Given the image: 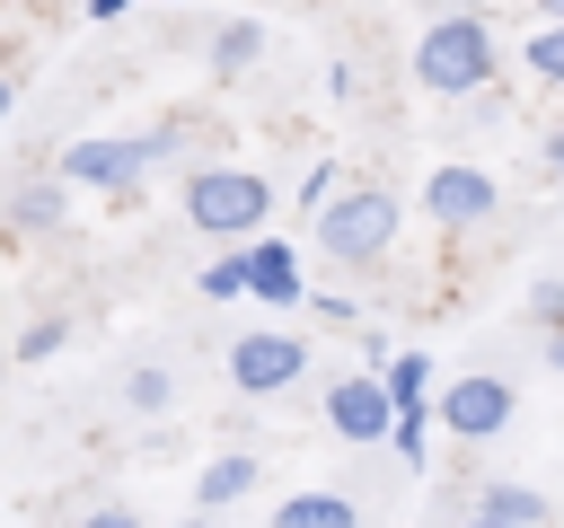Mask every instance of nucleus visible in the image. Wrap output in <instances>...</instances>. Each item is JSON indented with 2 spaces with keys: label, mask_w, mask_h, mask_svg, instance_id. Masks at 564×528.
Returning <instances> with one entry per match:
<instances>
[{
  "label": "nucleus",
  "mask_w": 564,
  "mask_h": 528,
  "mask_svg": "<svg viewBox=\"0 0 564 528\" xmlns=\"http://www.w3.org/2000/svg\"><path fill=\"white\" fill-rule=\"evenodd\" d=\"M176 150H185V114H167V123H150V132H79V141L53 158V176H62L70 194L123 202V194H141Z\"/></svg>",
  "instance_id": "obj_1"
},
{
  "label": "nucleus",
  "mask_w": 564,
  "mask_h": 528,
  "mask_svg": "<svg viewBox=\"0 0 564 528\" xmlns=\"http://www.w3.org/2000/svg\"><path fill=\"white\" fill-rule=\"evenodd\" d=\"M176 211H185L194 238H212V246H247V238H264V220H273V176L247 167V158H203V167H185Z\"/></svg>",
  "instance_id": "obj_2"
},
{
  "label": "nucleus",
  "mask_w": 564,
  "mask_h": 528,
  "mask_svg": "<svg viewBox=\"0 0 564 528\" xmlns=\"http://www.w3.org/2000/svg\"><path fill=\"white\" fill-rule=\"evenodd\" d=\"M494 70H502V35H494V18L485 9H441V18H423V35H414V88L423 97H485L494 88Z\"/></svg>",
  "instance_id": "obj_3"
},
{
  "label": "nucleus",
  "mask_w": 564,
  "mask_h": 528,
  "mask_svg": "<svg viewBox=\"0 0 564 528\" xmlns=\"http://www.w3.org/2000/svg\"><path fill=\"white\" fill-rule=\"evenodd\" d=\"M397 229H405V202L388 185H344L326 211H317V255L335 273H379L397 255Z\"/></svg>",
  "instance_id": "obj_4"
},
{
  "label": "nucleus",
  "mask_w": 564,
  "mask_h": 528,
  "mask_svg": "<svg viewBox=\"0 0 564 528\" xmlns=\"http://www.w3.org/2000/svg\"><path fill=\"white\" fill-rule=\"evenodd\" d=\"M308 370H317V352H308V334H291V326H247V334L229 343V387H238L247 405L291 396Z\"/></svg>",
  "instance_id": "obj_5"
},
{
  "label": "nucleus",
  "mask_w": 564,
  "mask_h": 528,
  "mask_svg": "<svg viewBox=\"0 0 564 528\" xmlns=\"http://www.w3.org/2000/svg\"><path fill=\"white\" fill-rule=\"evenodd\" d=\"M511 414H520V387H511L502 370H458V378H441V396H432V422H441L458 449L502 440V431H511Z\"/></svg>",
  "instance_id": "obj_6"
},
{
  "label": "nucleus",
  "mask_w": 564,
  "mask_h": 528,
  "mask_svg": "<svg viewBox=\"0 0 564 528\" xmlns=\"http://www.w3.org/2000/svg\"><path fill=\"white\" fill-rule=\"evenodd\" d=\"M317 414H326V431L352 440V449H379V440L397 431V405H388V378H379V370H335L326 396H317Z\"/></svg>",
  "instance_id": "obj_7"
},
{
  "label": "nucleus",
  "mask_w": 564,
  "mask_h": 528,
  "mask_svg": "<svg viewBox=\"0 0 564 528\" xmlns=\"http://www.w3.org/2000/svg\"><path fill=\"white\" fill-rule=\"evenodd\" d=\"M494 211H502V185H494L476 158H441V167L423 176V220H432V229L458 238V229H485Z\"/></svg>",
  "instance_id": "obj_8"
},
{
  "label": "nucleus",
  "mask_w": 564,
  "mask_h": 528,
  "mask_svg": "<svg viewBox=\"0 0 564 528\" xmlns=\"http://www.w3.org/2000/svg\"><path fill=\"white\" fill-rule=\"evenodd\" d=\"M247 299H264V308H308V264H300V246H291L282 229L247 238Z\"/></svg>",
  "instance_id": "obj_9"
},
{
  "label": "nucleus",
  "mask_w": 564,
  "mask_h": 528,
  "mask_svg": "<svg viewBox=\"0 0 564 528\" xmlns=\"http://www.w3.org/2000/svg\"><path fill=\"white\" fill-rule=\"evenodd\" d=\"M0 220H9L18 238H62V229H70V185H62L53 167H44V176L26 167V176L9 185V202H0Z\"/></svg>",
  "instance_id": "obj_10"
},
{
  "label": "nucleus",
  "mask_w": 564,
  "mask_h": 528,
  "mask_svg": "<svg viewBox=\"0 0 564 528\" xmlns=\"http://www.w3.org/2000/svg\"><path fill=\"white\" fill-rule=\"evenodd\" d=\"M273 528H361V502L335 493V484H300L273 502Z\"/></svg>",
  "instance_id": "obj_11"
},
{
  "label": "nucleus",
  "mask_w": 564,
  "mask_h": 528,
  "mask_svg": "<svg viewBox=\"0 0 564 528\" xmlns=\"http://www.w3.org/2000/svg\"><path fill=\"white\" fill-rule=\"evenodd\" d=\"M256 475H264V466H256V449H220V458H212V466L194 475V510L212 519V510L247 502V493H256Z\"/></svg>",
  "instance_id": "obj_12"
},
{
  "label": "nucleus",
  "mask_w": 564,
  "mask_h": 528,
  "mask_svg": "<svg viewBox=\"0 0 564 528\" xmlns=\"http://www.w3.org/2000/svg\"><path fill=\"white\" fill-rule=\"evenodd\" d=\"M476 519H502V528H546V493H538V484H520V475H494V484L476 493Z\"/></svg>",
  "instance_id": "obj_13"
},
{
  "label": "nucleus",
  "mask_w": 564,
  "mask_h": 528,
  "mask_svg": "<svg viewBox=\"0 0 564 528\" xmlns=\"http://www.w3.org/2000/svg\"><path fill=\"white\" fill-rule=\"evenodd\" d=\"M264 62V18H220V35H212V79H238V70H256Z\"/></svg>",
  "instance_id": "obj_14"
},
{
  "label": "nucleus",
  "mask_w": 564,
  "mask_h": 528,
  "mask_svg": "<svg viewBox=\"0 0 564 528\" xmlns=\"http://www.w3.org/2000/svg\"><path fill=\"white\" fill-rule=\"evenodd\" d=\"M379 378H388V405H397V414H405V405H432V396H441V370H432V352H414V343H405V352H397V361H388Z\"/></svg>",
  "instance_id": "obj_15"
},
{
  "label": "nucleus",
  "mask_w": 564,
  "mask_h": 528,
  "mask_svg": "<svg viewBox=\"0 0 564 528\" xmlns=\"http://www.w3.org/2000/svg\"><path fill=\"white\" fill-rule=\"evenodd\" d=\"M520 70H529L538 88H564V26H529V35H520Z\"/></svg>",
  "instance_id": "obj_16"
},
{
  "label": "nucleus",
  "mask_w": 564,
  "mask_h": 528,
  "mask_svg": "<svg viewBox=\"0 0 564 528\" xmlns=\"http://www.w3.org/2000/svg\"><path fill=\"white\" fill-rule=\"evenodd\" d=\"M62 343H70V326H62V317H26V326H18V343H9V370H35V361H53Z\"/></svg>",
  "instance_id": "obj_17"
},
{
  "label": "nucleus",
  "mask_w": 564,
  "mask_h": 528,
  "mask_svg": "<svg viewBox=\"0 0 564 528\" xmlns=\"http://www.w3.org/2000/svg\"><path fill=\"white\" fill-rule=\"evenodd\" d=\"M194 290H203V299H247V246H220V255L194 273Z\"/></svg>",
  "instance_id": "obj_18"
},
{
  "label": "nucleus",
  "mask_w": 564,
  "mask_h": 528,
  "mask_svg": "<svg viewBox=\"0 0 564 528\" xmlns=\"http://www.w3.org/2000/svg\"><path fill=\"white\" fill-rule=\"evenodd\" d=\"M432 431H441V422H432V405H405V414H397V431H388V449H397L405 466H432Z\"/></svg>",
  "instance_id": "obj_19"
},
{
  "label": "nucleus",
  "mask_w": 564,
  "mask_h": 528,
  "mask_svg": "<svg viewBox=\"0 0 564 528\" xmlns=\"http://www.w3.org/2000/svg\"><path fill=\"white\" fill-rule=\"evenodd\" d=\"M167 396H176V378H167L159 361H141V370L123 378V405H132V414H167Z\"/></svg>",
  "instance_id": "obj_20"
},
{
  "label": "nucleus",
  "mask_w": 564,
  "mask_h": 528,
  "mask_svg": "<svg viewBox=\"0 0 564 528\" xmlns=\"http://www.w3.org/2000/svg\"><path fill=\"white\" fill-rule=\"evenodd\" d=\"M529 326H538V334H564V273L529 282Z\"/></svg>",
  "instance_id": "obj_21"
},
{
  "label": "nucleus",
  "mask_w": 564,
  "mask_h": 528,
  "mask_svg": "<svg viewBox=\"0 0 564 528\" xmlns=\"http://www.w3.org/2000/svg\"><path fill=\"white\" fill-rule=\"evenodd\" d=\"M335 194H344V167H335V158H317V167H308V176H300V211H308V220H317V211H326V202H335Z\"/></svg>",
  "instance_id": "obj_22"
},
{
  "label": "nucleus",
  "mask_w": 564,
  "mask_h": 528,
  "mask_svg": "<svg viewBox=\"0 0 564 528\" xmlns=\"http://www.w3.org/2000/svg\"><path fill=\"white\" fill-rule=\"evenodd\" d=\"M308 317H317V326H361V299H344V290H308Z\"/></svg>",
  "instance_id": "obj_23"
},
{
  "label": "nucleus",
  "mask_w": 564,
  "mask_h": 528,
  "mask_svg": "<svg viewBox=\"0 0 564 528\" xmlns=\"http://www.w3.org/2000/svg\"><path fill=\"white\" fill-rule=\"evenodd\" d=\"M352 343H361V370H388V361L405 352V343H388V326H370V317L352 326Z\"/></svg>",
  "instance_id": "obj_24"
},
{
  "label": "nucleus",
  "mask_w": 564,
  "mask_h": 528,
  "mask_svg": "<svg viewBox=\"0 0 564 528\" xmlns=\"http://www.w3.org/2000/svg\"><path fill=\"white\" fill-rule=\"evenodd\" d=\"M538 176H546V185H564V123L538 141Z\"/></svg>",
  "instance_id": "obj_25"
},
{
  "label": "nucleus",
  "mask_w": 564,
  "mask_h": 528,
  "mask_svg": "<svg viewBox=\"0 0 564 528\" xmlns=\"http://www.w3.org/2000/svg\"><path fill=\"white\" fill-rule=\"evenodd\" d=\"M79 528H150V519L123 510V502H106V510H79Z\"/></svg>",
  "instance_id": "obj_26"
},
{
  "label": "nucleus",
  "mask_w": 564,
  "mask_h": 528,
  "mask_svg": "<svg viewBox=\"0 0 564 528\" xmlns=\"http://www.w3.org/2000/svg\"><path fill=\"white\" fill-rule=\"evenodd\" d=\"M538 352H546V370L564 378V334H538Z\"/></svg>",
  "instance_id": "obj_27"
},
{
  "label": "nucleus",
  "mask_w": 564,
  "mask_h": 528,
  "mask_svg": "<svg viewBox=\"0 0 564 528\" xmlns=\"http://www.w3.org/2000/svg\"><path fill=\"white\" fill-rule=\"evenodd\" d=\"M529 18L538 26H564V0H529Z\"/></svg>",
  "instance_id": "obj_28"
},
{
  "label": "nucleus",
  "mask_w": 564,
  "mask_h": 528,
  "mask_svg": "<svg viewBox=\"0 0 564 528\" xmlns=\"http://www.w3.org/2000/svg\"><path fill=\"white\" fill-rule=\"evenodd\" d=\"M123 9H132V0H88V18H97V26H106V18H123Z\"/></svg>",
  "instance_id": "obj_29"
},
{
  "label": "nucleus",
  "mask_w": 564,
  "mask_h": 528,
  "mask_svg": "<svg viewBox=\"0 0 564 528\" xmlns=\"http://www.w3.org/2000/svg\"><path fill=\"white\" fill-rule=\"evenodd\" d=\"M9 106H18V88H9V70H0V123H9Z\"/></svg>",
  "instance_id": "obj_30"
},
{
  "label": "nucleus",
  "mask_w": 564,
  "mask_h": 528,
  "mask_svg": "<svg viewBox=\"0 0 564 528\" xmlns=\"http://www.w3.org/2000/svg\"><path fill=\"white\" fill-rule=\"evenodd\" d=\"M458 528H502V519H476V510H467V519H458Z\"/></svg>",
  "instance_id": "obj_31"
},
{
  "label": "nucleus",
  "mask_w": 564,
  "mask_h": 528,
  "mask_svg": "<svg viewBox=\"0 0 564 528\" xmlns=\"http://www.w3.org/2000/svg\"><path fill=\"white\" fill-rule=\"evenodd\" d=\"M441 9H494V0H441Z\"/></svg>",
  "instance_id": "obj_32"
},
{
  "label": "nucleus",
  "mask_w": 564,
  "mask_h": 528,
  "mask_svg": "<svg viewBox=\"0 0 564 528\" xmlns=\"http://www.w3.org/2000/svg\"><path fill=\"white\" fill-rule=\"evenodd\" d=\"M176 528H212V519H203V510H194V519H176Z\"/></svg>",
  "instance_id": "obj_33"
},
{
  "label": "nucleus",
  "mask_w": 564,
  "mask_h": 528,
  "mask_svg": "<svg viewBox=\"0 0 564 528\" xmlns=\"http://www.w3.org/2000/svg\"><path fill=\"white\" fill-rule=\"evenodd\" d=\"M0 378H9V361H0Z\"/></svg>",
  "instance_id": "obj_34"
},
{
  "label": "nucleus",
  "mask_w": 564,
  "mask_h": 528,
  "mask_svg": "<svg viewBox=\"0 0 564 528\" xmlns=\"http://www.w3.org/2000/svg\"><path fill=\"white\" fill-rule=\"evenodd\" d=\"M167 9H185V0H167Z\"/></svg>",
  "instance_id": "obj_35"
}]
</instances>
